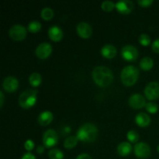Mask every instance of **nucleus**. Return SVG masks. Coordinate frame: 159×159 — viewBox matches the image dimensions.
Wrapping results in <instances>:
<instances>
[{
	"label": "nucleus",
	"mask_w": 159,
	"mask_h": 159,
	"mask_svg": "<svg viewBox=\"0 0 159 159\" xmlns=\"http://www.w3.org/2000/svg\"><path fill=\"white\" fill-rule=\"evenodd\" d=\"M144 94L150 100L158 99L159 97V82L156 81L149 82L144 88Z\"/></svg>",
	"instance_id": "8"
},
{
	"label": "nucleus",
	"mask_w": 159,
	"mask_h": 159,
	"mask_svg": "<svg viewBox=\"0 0 159 159\" xmlns=\"http://www.w3.org/2000/svg\"><path fill=\"white\" fill-rule=\"evenodd\" d=\"M138 4L144 7H148L153 3V0H138Z\"/></svg>",
	"instance_id": "31"
},
{
	"label": "nucleus",
	"mask_w": 159,
	"mask_h": 159,
	"mask_svg": "<svg viewBox=\"0 0 159 159\" xmlns=\"http://www.w3.org/2000/svg\"><path fill=\"white\" fill-rule=\"evenodd\" d=\"M115 7L120 13L127 14L133 10L134 3L130 0H120L116 3Z\"/></svg>",
	"instance_id": "13"
},
{
	"label": "nucleus",
	"mask_w": 159,
	"mask_h": 159,
	"mask_svg": "<svg viewBox=\"0 0 159 159\" xmlns=\"http://www.w3.org/2000/svg\"><path fill=\"white\" fill-rule=\"evenodd\" d=\"M24 147H25V148H26L27 151L33 150V149H34V141H33L32 140H27V141L25 142Z\"/></svg>",
	"instance_id": "30"
},
{
	"label": "nucleus",
	"mask_w": 159,
	"mask_h": 159,
	"mask_svg": "<svg viewBox=\"0 0 159 159\" xmlns=\"http://www.w3.org/2000/svg\"><path fill=\"white\" fill-rule=\"evenodd\" d=\"M41 29V23L37 20H33L28 24V30L32 33L38 32Z\"/></svg>",
	"instance_id": "24"
},
{
	"label": "nucleus",
	"mask_w": 159,
	"mask_h": 159,
	"mask_svg": "<svg viewBox=\"0 0 159 159\" xmlns=\"http://www.w3.org/2000/svg\"><path fill=\"white\" fill-rule=\"evenodd\" d=\"M38 91L37 89H26L23 91L19 96L18 102L21 107L28 109L32 107L37 101V95Z\"/></svg>",
	"instance_id": "4"
},
{
	"label": "nucleus",
	"mask_w": 159,
	"mask_h": 159,
	"mask_svg": "<svg viewBox=\"0 0 159 159\" xmlns=\"http://www.w3.org/2000/svg\"><path fill=\"white\" fill-rule=\"evenodd\" d=\"M154 65V61L150 57H144L140 61V66L143 70L148 71L152 69Z\"/></svg>",
	"instance_id": "20"
},
{
	"label": "nucleus",
	"mask_w": 159,
	"mask_h": 159,
	"mask_svg": "<svg viewBox=\"0 0 159 159\" xmlns=\"http://www.w3.org/2000/svg\"><path fill=\"white\" fill-rule=\"evenodd\" d=\"M157 149H158V153H159V144L158 145V148H157Z\"/></svg>",
	"instance_id": "37"
},
{
	"label": "nucleus",
	"mask_w": 159,
	"mask_h": 159,
	"mask_svg": "<svg viewBox=\"0 0 159 159\" xmlns=\"http://www.w3.org/2000/svg\"><path fill=\"white\" fill-rule=\"evenodd\" d=\"M19 86V81L13 76H8L2 82V87L6 92L12 93L16 91Z\"/></svg>",
	"instance_id": "12"
},
{
	"label": "nucleus",
	"mask_w": 159,
	"mask_h": 159,
	"mask_svg": "<svg viewBox=\"0 0 159 159\" xmlns=\"http://www.w3.org/2000/svg\"><path fill=\"white\" fill-rule=\"evenodd\" d=\"M135 155L140 158H146L149 157L151 154V148L147 143L139 142L137 143L134 147Z\"/></svg>",
	"instance_id": "9"
},
{
	"label": "nucleus",
	"mask_w": 159,
	"mask_h": 159,
	"mask_svg": "<svg viewBox=\"0 0 159 159\" xmlns=\"http://www.w3.org/2000/svg\"><path fill=\"white\" fill-rule=\"evenodd\" d=\"M48 157L50 159H63L64 154L60 149L52 148L48 152Z\"/></svg>",
	"instance_id": "23"
},
{
	"label": "nucleus",
	"mask_w": 159,
	"mask_h": 159,
	"mask_svg": "<svg viewBox=\"0 0 159 159\" xmlns=\"http://www.w3.org/2000/svg\"><path fill=\"white\" fill-rule=\"evenodd\" d=\"M101 54L106 58H113L116 54V48L112 44H106L101 49Z\"/></svg>",
	"instance_id": "17"
},
{
	"label": "nucleus",
	"mask_w": 159,
	"mask_h": 159,
	"mask_svg": "<svg viewBox=\"0 0 159 159\" xmlns=\"http://www.w3.org/2000/svg\"><path fill=\"white\" fill-rule=\"evenodd\" d=\"M77 32L82 38H89L92 35L93 29L89 23L86 22H81L77 25Z\"/></svg>",
	"instance_id": "14"
},
{
	"label": "nucleus",
	"mask_w": 159,
	"mask_h": 159,
	"mask_svg": "<svg viewBox=\"0 0 159 159\" xmlns=\"http://www.w3.org/2000/svg\"><path fill=\"white\" fill-rule=\"evenodd\" d=\"M92 76L94 82L102 87L107 86L113 80V71L108 67L103 65L95 67L92 71Z\"/></svg>",
	"instance_id": "1"
},
{
	"label": "nucleus",
	"mask_w": 159,
	"mask_h": 159,
	"mask_svg": "<svg viewBox=\"0 0 159 159\" xmlns=\"http://www.w3.org/2000/svg\"><path fill=\"white\" fill-rule=\"evenodd\" d=\"M129 105L134 109H141L145 107V99L144 96L139 93H134L130 96L128 100Z\"/></svg>",
	"instance_id": "11"
},
{
	"label": "nucleus",
	"mask_w": 159,
	"mask_h": 159,
	"mask_svg": "<svg viewBox=\"0 0 159 159\" xmlns=\"http://www.w3.org/2000/svg\"><path fill=\"white\" fill-rule=\"evenodd\" d=\"M11 38L15 40H21L26 37V30L25 26L21 24H15L11 26L9 30Z\"/></svg>",
	"instance_id": "7"
},
{
	"label": "nucleus",
	"mask_w": 159,
	"mask_h": 159,
	"mask_svg": "<svg viewBox=\"0 0 159 159\" xmlns=\"http://www.w3.org/2000/svg\"><path fill=\"white\" fill-rule=\"evenodd\" d=\"M54 16V11L50 7H45L41 10V17L43 20H49Z\"/></svg>",
	"instance_id": "25"
},
{
	"label": "nucleus",
	"mask_w": 159,
	"mask_h": 159,
	"mask_svg": "<svg viewBox=\"0 0 159 159\" xmlns=\"http://www.w3.org/2000/svg\"><path fill=\"white\" fill-rule=\"evenodd\" d=\"M0 105H1V107H2L3 105V102H4V95H3V93L2 91H0Z\"/></svg>",
	"instance_id": "36"
},
{
	"label": "nucleus",
	"mask_w": 159,
	"mask_h": 159,
	"mask_svg": "<svg viewBox=\"0 0 159 159\" xmlns=\"http://www.w3.org/2000/svg\"><path fill=\"white\" fill-rule=\"evenodd\" d=\"M152 50H153L155 52L159 53V38L156 39V40L153 42V43H152Z\"/></svg>",
	"instance_id": "32"
},
{
	"label": "nucleus",
	"mask_w": 159,
	"mask_h": 159,
	"mask_svg": "<svg viewBox=\"0 0 159 159\" xmlns=\"http://www.w3.org/2000/svg\"><path fill=\"white\" fill-rule=\"evenodd\" d=\"M127 139L132 143H135L139 140V134L135 130H129L127 132Z\"/></svg>",
	"instance_id": "26"
},
{
	"label": "nucleus",
	"mask_w": 159,
	"mask_h": 159,
	"mask_svg": "<svg viewBox=\"0 0 159 159\" xmlns=\"http://www.w3.org/2000/svg\"><path fill=\"white\" fill-rule=\"evenodd\" d=\"M138 50L134 46L130 44L125 45L121 49V56L127 61H134L138 57Z\"/></svg>",
	"instance_id": "5"
},
{
	"label": "nucleus",
	"mask_w": 159,
	"mask_h": 159,
	"mask_svg": "<svg viewBox=\"0 0 159 159\" xmlns=\"http://www.w3.org/2000/svg\"><path fill=\"white\" fill-rule=\"evenodd\" d=\"M139 69L134 65H127L124 67L120 73L121 81L127 86L136 83L139 77Z\"/></svg>",
	"instance_id": "3"
},
{
	"label": "nucleus",
	"mask_w": 159,
	"mask_h": 159,
	"mask_svg": "<svg viewBox=\"0 0 159 159\" xmlns=\"http://www.w3.org/2000/svg\"><path fill=\"white\" fill-rule=\"evenodd\" d=\"M75 159H92V158L89 154L82 153V154H80L79 155H78L77 158Z\"/></svg>",
	"instance_id": "33"
},
{
	"label": "nucleus",
	"mask_w": 159,
	"mask_h": 159,
	"mask_svg": "<svg viewBox=\"0 0 159 159\" xmlns=\"http://www.w3.org/2000/svg\"><path fill=\"white\" fill-rule=\"evenodd\" d=\"M135 122L140 127H146L151 123V117L145 113H139L135 116Z\"/></svg>",
	"instance_id": "19"
},
{
	"label": "nucleus",
	"mask_w": 159,
	"mask_h": 159,
	"mask_svg": "<svg viewBox=\"0 0 159 159\" xmlns=\"http://www.w3.org/2000/svg\"><path fill=\"white\" fill-rule=\"evenodd\" d=\"M145 108L148 112L151 113H155L158 110V106L154 102H148L145 104Z\"/></svg>",
	"instance_id": "28"
},
{
	"label": "nucleus",
	"mask_w": 159,
	"mask_h": 159,
	"mask_svg": "<svg viewBox=\"0 0 159 159\" xmlns=\"http://www.w3.org/2000/svg\"><path fill=\"white\" fill-rule=\"evenodd\" d=\"M51 51H52V46L51 45V43H48V42H43L37 47L35 53L36 55L39 58L44 59L51 54Z\"/></svg>",
	"instance_id": "10"
},
{
	"label": "nucleus",
	"mask_w": 159,
	"mask_h": 159,
	"mask_svg": "<svg viewBox=\"0 0 159 159\" xmlns=\"http://www.w3.org/2000/svg\"><path fill=\"white\" fill-rule=\"evenodd\" d=\"M131 144L130 143L127 142V141L120 143L119 145L117 146V148H116V152H117L118 155H120V156H127L131 152Z\"/></svg>",
	"instance_id": "18"
},
{
	"label": "nucleus",
	"mask_w": 159,
	"mask_h": 159,
	"mask_svg": "<svg viewBox=\"0 0 159 159\" xmlns=\"http://www.w3.org/2000/svg\"><path fill=\"white\" fill-rule=\"evenodd\" d=\"M21 159H36V157L30 152H27V153L23 155Z\"/></svg>",
	"instance_id": "34"
},
{
	"label": "nucleus",
	"mask_w": 159,
	"mask_h": 159,
	"mask_svg": "<svg viewBox=\"0 0 159 159\" xmlns=\"http://www.w3.org/2000/svg\"><path fill=\"white\" fill-rule=\"evenodd\" d=\"M138 40H139L140 43L144 45V46H148V45L151 43L150 37H149L148 34H141V35L139 36Z\"/></svg>",
	"instance_id": "29"
},
{
	"label": "nucleus",
	"mask_w": 159,
	"mask_h": 159,
	"mask_svg": "<svg viewBox=\"0 0 159 159\" xmlns=\"http://www.w3.org/2000/svg\"><path fill=\"white\" fill-rule=\"evenodd\" d=\"M98 136V128L92 123H85L79 128L76 137L83 142H92Z\"/></svg>",
	"instance_id": "2"
},
{
	"label": "nucleus",
	"mask_w": 159,
	"mask_h": 159,
	"mask_svg": "<svg viewBox=\"0 0 159 159\" xmlns=\"http://www.w3.org/2000/svg\"><path fill=\"white\" fill-rule=\"evenodd\" d=\"M78 138L76 136H69L64 141V146L68 149H71L77 144Z\"/></svg>",
	"instance_id": "22"
},
{
	"label": "nucleus",
	"mask_w": 159,
	"mask_h": 159,
	"mask_svg": "<svg viewBox=\"0 0 159 159\" xmlns=\"http://www.w3.org/2000/svg\"><path fill=\"white\" fill-rule=\"evenodd\" d=\"M53 120V114L51 111H43L40 113L37 118V122L41 126H47L51 123Z\"/></svg>",
	"instance_id": "16"
},
{
	"label": "nucleus",
	"mask_w": 159,
	"mask_h": 159,
	"mask_svg": "<svg viewBox=\"0 0 159 159\" xmlns=\"http://www.w3.org/2000/svg\"><path fill=\"white\" fill-rule=\"evenodd\" d=\"M48 36L54 41H59L63 37V31L60 26L53 25L48 30Z\"/></svg>",
	"instance_id": "15"
},
{
	"label": "nucleus",
	"mask_w": 159,
	"mask_h": 159,
	"mask_svg": "<svg viewBox=\"0 0 159 159\" xmlns=\"http://www.w3.org/2000/svg\"><path fill=\"white\" fill-rule=\"evenodd\" d=\"M42 78L40 73L38 72H34L30 75L29 77V82L32 86L36 87L38 86L40 83H41Z\"/></svg>",
	"instance_id": "21"
},
{
	"label": "nucleus",
	"mask_w": 159,
	"mask_h": 159,
	"mask_svg": "<svg viewBox=\"0 0 159 159\" xmlns=\"http://www.w3.org/2000/svg\"><path fill=\"white\" fill-rule=\"evenodd\" d=\"M101 6H102V9L103 10L107 11V12H110V11H111L116 6V4L113 1L106 0V1L102 2Z\"/></svg>",
	"instance_id": "27"
},
{
	"label": "nucleus",
	"mask_w": 159,
	"mask_h": 159,
	"mask_svg": "<svg viewBox=\"0 0 159 159\" xmlns=\"http://www.w3.org/2000/svg\"><path fill=\"white\" fill-rule=\"evenodd\" d=\"M43 144L46 148H51L57 144L58 135L53 129H48L43 134Z\"/></svg>",
	"instance_id": "6"
},
{
	"label": "nucleus",
	"mask_w": 159,
	"mask_h": 159,
	"mask_svg": "<svg viewBox=\"0 0 159 159\" xmlns=\"http://www.w3.org/2000/svg\"><path fill=\"white\" fill-rule=\"evenodd\" d=\"M37 152L40 155L43 154L44 152V147L43 145H38L37 148Z\"/></svg>",
	"instance_id": "35"
}]
</instances>
